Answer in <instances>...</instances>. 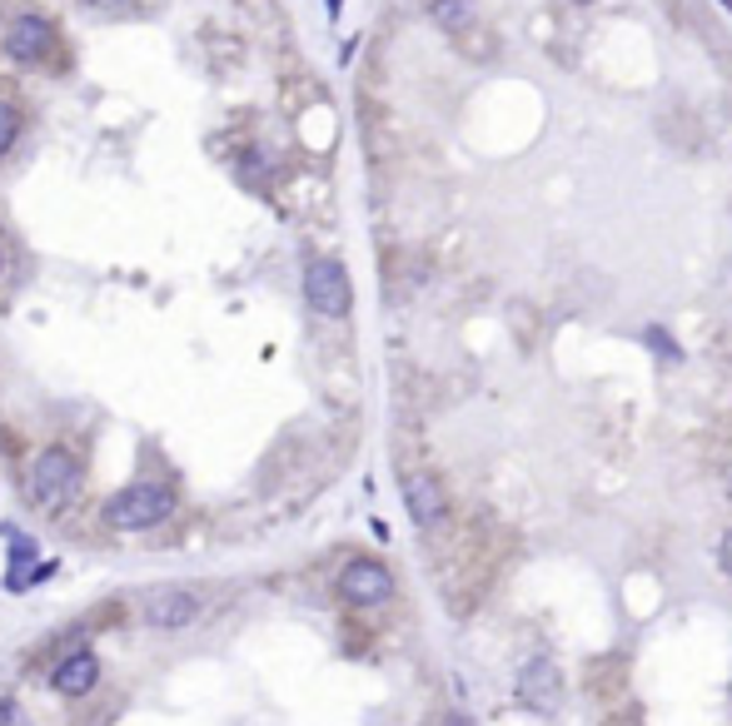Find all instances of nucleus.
I'll list each match as a JSON object with an SVG mask.
<instances>
[{"instance_id": "nucleus-17", "label": "nucleus", "mask_w": 732, "mask_h": 726, "mask_svg": "<svg viewBox=\"0 0 732 726\" xmlns=\"http://www.w3.org/2000/svg\"><path fill=\"white\" fill-rule=\"evenodd\" d=\"M339 5H344V0H330V11H339Z\"/></svg>"}, {"instance_id": "nucleus-7", "label": "nucleus", "mask_w": 732, "mask_h": 726, "mask_svg": "<svg viewBox=\"0 0 732 726\" xmlns=\"http://www.w3.org/2000/svg\"><path fill=\"white\" fill-rule=\"evenodd\" d=\"M50 40H55V30H50L46 15L25 11V15H15L11 30H5V55L30 65V60H46L50 55Z\"/></svg>"}, {"instance_id": "nucleus-1", "label": "nucleus", "mask_w": 732, "mask_h": 726, "mask_svg": "<svg viewBox=\"0 0 732 726\" xmlns=\"http://www.w3.org/2000/svg\"><path fill=\"white\" fill-rule=\"evenodd\" d=\"M179 498L165 483H131L120 488L115 498H106V523L120 533H145V527H160L165 517H175Z\"/></svg>"}, {"instance_id": "nucleus-10", "label": "nucleus", "mask_w": 732, "mask_h": 726, "mask_svg": "<svg viewBox=\"0 0 732 726\" xmlns=\"http://www.w3.org/2000/svg\"><path fill=\"white\" fill-rule=\"evenodd\" d=\"M40 558V548H36V538H25V533H11V573H5V587L11 592H21L25 583H30V573L25 567Z\"/></svg>"}, {"instance_id": "nucleus-2", "label": "nucleus", "mask_w": 732, "mask_h": 726, "mask_svg": "<svg viewBox=\"0 0 732 726\" xmlns=\"http://www.w3.org/2000/svg\"><path fill=\"white\" fill-rule=\"evenodd\" d=\"M25 492L40 513H65L80 492V463L65 448H40L36 463H30V478H25Z\"/></svg>"}, {"instance_id": "nucleus-8", "label": "nucleus", "mask_w": 732, "mask_h": 726, "mask_svg": "<svg viewBox=\"0 0 732 726\" xmlns=\"http://www.w3.org/2000/svg\"><path fill=\"white\" fill-rule=\"evenodd\" d=\"M195 617H200V598L185 592V587L160 592V598H150V608H145V622H150L154 633H179V627H189Z\"/></svg>"}, {"instance_id": "nucleus-5", "label": "nucleus", "mask_w": 732, "mask_h": 726, "mask_svg": "<svg viewBox=\"0 0 732 726\" xmlns=\"http://www.w3.org/2000/svg\"><path fill=\"white\" fill-rule=\"evenodd\" d=\"M339 598L349 608H384L394 598V573L374 558H355V563L339 573Z\"/></svg>"}, {"instance_id": "nucleus-3", "label": "nucleus", "mask_w": 732, "mask_h": 726, "mask_svg": "<svg viewBox=\"0 0 732 726\" xmlns=\"http://www.w3.org/2000/svg\"><path fill=\"white\" fill-rule=\"evenodd\" d=\"M305 299L314 314L324 318H344L349 304H355V284H349V270L339 259H314L305 270Z\"/></svg>"}, {"instance_id": "nucleus-6", "label": "nucleus", "mask_w": 732, "mask_h": 726, "mask_svg": "<svg viewBox=\"0 0 732 726\" xmlns=\"http://www.w3.org/2000/svg\"><path fill=\"white\" fill-rule=\"evenodd\" d=\"M404 508H409V517L419 527H438L449 517V492H444V483L434 473H409L404 478Z\"/></svg>"}, {"instance_id": "nucleus-12", "label": "nucleus", "mask_w": 732, "mask_h": 726, "mask_svg": "<svg viewBox=\"0 0 732 726\" xmlns=\"http://www.w3.org/2000/svg\"><path fill=\"white\" fill-rule=\"evenodd\" d=\"M434 21L438 25H463L469 21V0H434Z\"/></svg>"}, {"instance_id": "nucleus-16", "label": "nucleus", "mask_w": 732, "mask_h": 726, "mask_svg": "<svg viewBox=\"0 0 732 726\" xmlns=\"http://www.w3.org/2000/svg\"><path fill=\"white\" fill-rule=\"evenodd\" d=\"M90 5H95V11H131L135 0H90Z\"/></svg>"}, {"instance_id": "nucleus-15", "label": "nucleus", "mask_w": 732, "mask_h": 726, "mask_svg": "<svg viewBox=\"0 0 732 726\" xmlns=\"http://www.w3.org/2000/svg\"><path fill=\"white\" fill-rule=\"evenodd\" d=\"M648 343H658V353H662V359H678L673 339H668V334H662V328H648Z\"/></svg>"}, {"instance_id": "nucleus-18", "label": "nucleus", "mask_w": 732, "mask_h": 726, "mask_svg": "<svg viewBox=\"0 0 732 726\" xmlns=\"http://www.w3.org/2000/svg\"><path fill=\"white\" fill-rule=\"evenodd\" d=\"M728 498H732V473H728Z\"/></svg>"}, {"instance_id": "nucleus-11", "label": "nucleus", "mask_w": 732, "mask_h": 726, "mask_svg": "<svg viewBox=\"0 0 732 726\" xmlns=\"http://www.w3.org/2000/svg\"><path fill=\"white\" fill-rule=\"evenodd\" d=\"M15 135H21V110L11 100H0V154L15 145Z\"/></svg>"}, {"instance_id": "nucleus-4", "label": "nucleus", "mask_w": 732, "mask_h": 726, "mask_svg": "<svg viewBox=\"0 0 732 726\" xmlns=\"http://www.w3.org/2000/svg\"><path fill=\"white\" fill-rule=\"evenodd\" d=\"M513 691H519V702L529 706L533 716H558V706H563V677H558L554 656H533V662H523Z\"/></svg>"}, {"instance_id": "nucleus-13", "label": "nucleus", "mask_w": 732, "mask_h": 726, "mask_svg": "<svg viewBox=\"0 0 732 726\" xmlns=\"http://www.w3.org/2000/svg\"><path fill=\"white\" fill-rule=\"evenodd\" d=\"M0 726H30V722L21 716V706L11 702V697H0Z\"/></svg>"}, {"instance_id": "nucleus-9", "label": "nucleus", "mask_w": 732, "mask_h": 726, "mask_svg": "<svg viewBox=\"0 0 732 726\" xmlns=\"http://www.w3.org/2000/svg\"><path fill=\"white\" fill-rule=\"evenodd\" d=\"M50 687H55L60 697H85V691H95L100 687V656L85 652V647L71 652L55 672H50Z\"/></svg>"}, {"instance_id": "nucleus-14", "label": "nucleus", "mask_w": 732, "mask_h": 726, "mask_svg": "<svg viewBox=\"0 0 732 726\" xmlns=\"http://www.w3.org/2000/svg\"><path fill=\"white\" fill-rule=\"evenodd\" d=\"M718 567L732 577V527H728V533H722V542H718Z\"/></svg>"}]
</instances>
